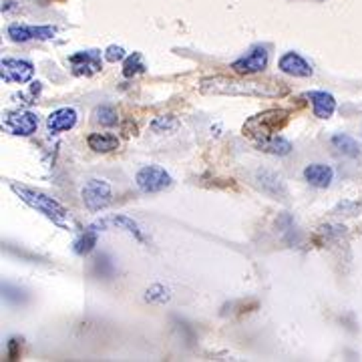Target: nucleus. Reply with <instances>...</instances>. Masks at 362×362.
<instances>
[{
    "label": "nucleus",
    "instance_id": "nucleus-16",
    "mask_svg": "<svg viewBox=\"0 0 362 362\" xmlns=\"http://www.w3.org/2000/svg\"><path fill=\"white\" fill-rule=\"evenodd\" d=\"M87 145L95 153H113L119 149L121 141L113 133H91L87 137Z\"/></svg>",
    "mask_w": 362,
    "mask_h": 362
},
{
    "label": "nucleus",
    "instance_id": "nucleus-15",
    "mask_svg": "<svg viewBox=\"0 0 362 362\" xmlns=\"http://www.w3.org/2000/svg\"><path fill=\"white\" fill-rule=\"evenodd\" d=\"M256 147L262 153H268V155H276V157H286L292 153V143L282 137V135H272L268 139H262V141H256Z\"/></svg>",
    "mask_w": 362,
    "mask_h": 362
},
{
    "label": "nucleus",
    "instance_id": "nucleus-5",
    "mask_svg": "<svg viewBox=\"0 0 362 362\" xmlns=\"http://www.w3.org/2000/svg\"><path fill=\"white\" fill-rule=\"evenodd\" d=\"M135 183L143 194H159L171 187L173 180L159 165H143L135 175Z\"/></svg>",
    "mask_w": 362,
    "mask_h": 362
},
{
    "label": "nucleus",
    "instance_id": "nucleus-23",
    "mask_svg": "<svg viewBox=\"0 0 362 362\" xmlns=\"http://www.w3.org/2000/svg\"><path fill=\"white\" fill-rule=\"evenodd\" d=\"M169 290L161 286V284H155V286H151L147 292H145V300L151 302V304H165V302H169Z\"/></svg>",
    "mask_w": 362,
    "mask_h": 362
},
{
    "label": "nucleus",
    "instance_id": "nucleus-13",
    "mask_svg": "<svg viewBox=\"0 0 362 362\" xmlns=\"http://www.w3.org/2000/svg\"><path fill=\"white\" fill-rule=\"evenodd\" d=\"M306 99L310 101L314 117L318 119H330L336 111V99L326 91H310L306 93Z\"/></svg>",
    "mask_w": 362,
    "mask_h": 362
},
{
    "label": "nucleus",
    "instance_id": "nucleus-17",
    "mask_svg": "<svg viewBox=\"0 0 362 362\" xmlns=\"http://www.w3.org/2000/svg\"><path fill=\"white\" fill-rule=\"evenodd\" d=\"M99 231H101V228L97 226V224H95V226H89L87 230L82 231L81 236L75 240V244H73L75 254H77V256H81V258L89 256V254L95 249L97 242H99Z\"/></svg>",
    "mask_w": 362,
    "mask_h": 362
},
{
    "label": "nucleus",
    "instance_id": "nucleus-4",
    "mask_svg": "<svg viewBox=\"0 0 362 362\" xmlns=\"http://www.w3.org/2000/svg\"><path fill=\"white\" fill-rule=\"evenodd\" d=\"M81 198L85 208L91 214H97L101 210L109 208L113 201V189L109 185V181L105 180H89L81 189Z\"/></svg>",
    "mask_w": 362,
    "mask_h": 362
},
{
    "label": "nucleus",
    "instance_id": "nucleus-10",
    "mask_svg": "<svg viewBox=\"0 0 362 362\" xmlns=\"http://www.w3.org/2000/svg\"><path fill=\"white\" fill-rule=\"evenodd\" d=\"M34 77V65L24 59H2L0 63V79L4 82L24 85Z\"/></svg>",
    "mask_w": 362,
    "mask_h": 362
},
{
    "label": "nucleus",
    "instance_id": "nucleus-9",
    "mask_svg": "<svg viewBox=\"0 0 362 362\" xmlns=\"http://www.w3.org/2000/svg\"><path fill=\"white\" fill-rule=\"evenodd\" d=\"M6 34L13 43H31V41H49L57 34L55 27L49 24H41V27H33V24H20V22H13L8 24Z\"/></svg>",
    "mask_w": 362,
    "mask_h": 362
},
{
    "label": "nucleus",
    "instance_id": "nucleus-22",
    "mask_svg": "<svg viewBox=\"0 0 362 362\" xmlns=\"http://www.w3.org/2000/svg\"><path fill=\"white\" fill-rule=\"evenodd\" d=\"M178 127H180V121L173 115H159L151 121V131L159 133V135H164V133H173Z\"/></svg>",
    "mask_w": 362,
    "mask_h": 362
},
{
    "label": "nucleus",
    "instance_id": "nucleus-18",
    "mask_svg": "<svg viewBox=\"0 0 362 362\" xmlns=\"http://www.w3.org/2000/svg\"><path fill=\"white\" fill-rule=\"evenodd\" d=\"M330 145L332 149H336V153L345 155V157H361V145L354 137L345 135V133H336L332 139H330Z\"/></svg>",
    "mask_w": 362,
    "mask_h": 362
},
{
    "label": "nucleus",
    "instance_id": "nucleus-6",
    "mask_svg": "<svg viewBox=\"0 0 362 362\" xmlns=\"http://www.w3.org/2000/svg\"><path fill=\"white\" fill-rule=\"evenodd\" d=\"M268 63H270L268 49L266 47H254L244 57H240L231 63V71L240 77H254L258 73H263L268 68Z\"/></svg>",
    "mask_w": 362,
    "mask_h": 362
},
{
    "label": "nucleus",
    "instance_id": "nucleus-24",
    "mask_svg": "<svg viewBox=\"0 0 362 362\" xmlns=\"http://www.w3.org/2000/svg\"><path fill=\"white\" fill-rule=\"evenodd\" d=\"M20 346H22V340L17 338V336H13V338L6 342V361L15 362L20 359Z\"/></svg>",
    "mask_w": 362,
    "mask_h": 362
},
{
    "label": "nucleus",
    "instance_id": "nucleus-19",
    "mask_svg": "<svg viewBox=\"0 0 362 362\" xmlns=\"http://www.w3.org/2000/svg\"><path fill=\"white\" fill-rule=\"evenodd\" d=\"M97 226H99L101 230H103V228H107V226H115L117 230H125L127 233H131L137 242H141V244L145 242V238H143V233H141V230H139V226L133 222L131 217H127V215H115V217H111V219L99 222Z\"/></svg>",
    "mask_w": 362,
    "mask_h": 362
},
{
    "label": "nucleus",
    "instance_id": "nucleus-2",
    "mask_svg": "<svg viewBox=\"0 0 362 362\" xmlns=\"http://www.w3.org/2000/svg\"><path fill=\"white\" fill-rule=\"evenodd\" d=\"M10 189H13L18 198H20V201H24L29 208H33L38 214L49 217L52 224L65 228L68 212H66V208L63 203H59L57 199L50 198L47 194H43V191H38V189L27 187V185H20V183H10Z\"/></svg>",
    "mask_w": 362,
    "mask_h": 362
},
{
    "label": "nucleus",
    "instance_id": "nucleus-8",
    "mask_svg": "<svg viewBox=\"0 0 362 362\" xmlns=\"http://www.w3.org/2000/svg\"><path fill=\"white\" fill-rule=\"evenodd\" d=\"M38 115L33 111H10L2 117V129L17 135V137H31L38 129Z\"/></svg>",
    "mask_w": 362,
    "mask_h": 362
},
{
    "label": "nucleus",
    "instance_id": "nucleus-14",
    "mask_svg": "<svg viewBox=\"0 0 362 362\" xmlns=\"http://www.w3.org/2000/svg\"><path fill=\"white\" fill-rule=\"evenodd\" d=\"M304 180L308 181L312 187L326 189L330 183H332V180H334V171H332V167H330V165L312 164L304 169Z\"/></svg>",
    "mask_w": 362,
    "mask_h": 362
},
{
    "label": "nucleus",
    "instance_id": "nucleus-3",
    "mask_svg": "<svg viewBox=\"0 0 362 362\" xmlns=\"http://www.w3.org/2000/svg\"><path fill=\"white\" fill-rule=\"evenodd\" d=\"M290 117H292V111H288V109H268L258 115L249 117L244 123L242 131L247 139H252L256 143V141L268 139L272 135H278L288 125Z\"/></svg>",
    "mask_w": 362,
    "mask_h": 362
},
{
    "label": "nucleus",
    "instance_id": "nucleus-20",
    "mask_svg": "<svg viewBox=\"0 0 362 362\" xmlns=\"http://www.w3.org/2000/svg\"><path fill=\"white\" fill-rule=\"evenodd\" d=\"M93 123L101 127H115L119 125V113L113 105H99L93 111Z\"/></svg>",
    "mask_w": 362,
    "mask_h": 362
},
{
    "label": "nucleus",
    "instance_id": "nucleus-1",
    "mask_svg": "<svg viewBox=\"0 0 362 362\" xmlns=\"http://www.w3.org/2000/svg\"><path fill=\"white\" fill-rule=\"evenodd\" d=\"M201 95H230V97H254V99H282L290 95V87L280 81H249L231 77H208L199 82Z\"/></svg>",
    "mask_w": 362,
    "mask_h": 362
},
{
    "label": "nucleus",
    "instance_id": "nucleus-7",
    "mask_svg": "<svg viewBox=\"0 0 362 362\" xmlns=\"http://www.w3.org/2000/svg\"><path fill=\"white\" fill-rule=\"evenodd\" d=\"M103 59L101 50H77L68 57V65H71V73L75 77H93L103 71Z\"/></svg>",
    "mask_w": 362,
    "mask_h": 362
},
{
    "label": "nucleus",
    "instance_id": "nucleus-21",
    "mask_svg": "<svg viewBox=\"0 0 362 362\" xmlns=\"http://www.w3.org/2000/svg\"><path fill=\"white\" fill-rule=\"evenodd\" d=\"M145 71H147V66L143 63V55L141 52H133L129 57H125V61H123V77L125 79L137 77V75H141Z\"/></svg>",
    "mask_w": 362,
    "mask_h": 362
},
{
    "label": "nucleus",
    "instance_id": "nucleus-25",
    "mask_svg": "<svg viewBox=\"0 0 362 362\" xmlns=\"http://www.w3.org/2000/svg\"><path fill=\"white\" fill-rule=\"evenodd\" d=\"M103 57H105V61L107 63H119V61H125V49L123 47H117V45H111L109 49L103 52Z\"/></svg>",
    "mask_w": 362,
    "mask_h": 362
},
{
    "label": "nucleus",
    "instance_id": "nucleus-12",
    "mask_svg": "<svg viewBox=\"0 0 362 362\" xmlns=\"http://www.w3.org/2000/svg\"><path fill=\"white\" fill-rule=\"evenodd\" d=\"M77 121H79V115L73 107H61L47 117V129L50 135H61V133L71 131L77 125Z\"/></svg>",
    "mask_w": 362,
    "mask_h": 362
},
{
    "label": "nucleus",
    "instance_id": "nucleus-11",
    "mask_svg": "<svg viewBox=\"0 0 362 362\" xmlns=\"http://www.w3.org/2000/svg\"><path fill=\"white\" fill-rule=\"evenodd\" d=\"M278 68H280L284 75H290V77H296V79H308V77H312V66H310V63L300 52H294V50L282 55L280 61H278Z\"/></svg>",
    "mask_w": 362,
    "mask_h": 362
}]
</instances>
